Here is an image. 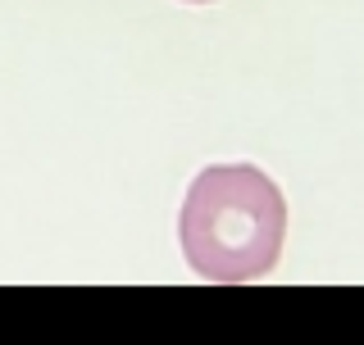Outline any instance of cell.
<instances>
[{
    "label": "cell",
    "instance_id": "2",
    "mask_svg": "<svg viewBox=\"0 0 364 345\" xmlns=\"http://www.w3.org/2000/svg\"><path fill=\"white\" fill-rule=\"evenodd\" d=\"M187 5H210V0H187Z\"/></svg>",
    "mask_w": 364,
    "mask_h": 345
},
{
    "label": "cell",
    "instance_id": "1",
    "mask_svg": "<svg viewBox=\"0 0 364 345\" xmlns=\"http://www.w3.org/2000/svg\"><path fill=\"white\" fill-rule=\"evenodd\" d=\"M187 268L205 282H255L273 273L287 241V200L255 164H210L178 214Z\"/></svg>",
    "mask_w": 364,
    "mask_h": 345
}]
</instances>
